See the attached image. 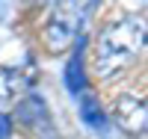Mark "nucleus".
<instances>
[{
  "instance_id": "nucleus-1",
  "label": "nucleus",
  "mask_w": 148,
  "mask_h": 139,
  "mask_svg": "<svg viewBox=\"0 0 148 139\" xmlns=\"http://www.w3.org/2000/svg\"><path fill=\"white\" fill-rule=\"evenodd\" d=\"M148 53V15H130L101 30L95 42V74L113 80Z\"/></svg>"
},
{
  "instance_id": "nucleus-2",
  "label": "nucleus",
  "mask_w": 148,
  "mask_h": 139,
  "mask_svg": "<svg viewBox=\"0 0 148 139\" xmlns=\"http://www.w3.org/2000/svg\"><path fill=\"white\" fill-rule=\"evenodd\" d=\"M86 6L89 0H56L51 18L45 24V47L51 53L65 50L80 33V24L86 18Z\"/></svg>"
},
{
  "instance_id": "nucleus-3",
  "label": "nucleus",
  "mask_w": 148,
  "mask_h": 139,
  "mask_svg": "<svg viewBox=\"0 0 148 139\" xmlns=\"http://www.w3.org/2000/svg\"><path fill=\"white\" fill-rule=\"evenodd\" d=\"M116 118L127 133H148V101H136V98L119 101Z\"/></svg>"
},
{
  "instance_id": "nucleus-4",
  "label": "nucleus",
  "mask_w": 148,
  "mask_h": 139,
  "mask_svg": "<svg viewBox=\"0 0 148 139\" xmlns=\"http://www.w3.org/2000/svg\"><path fill=\"white\" fill-rule=\"evenodd\" d=\"M18 118L27 124V127H39L45 136H51V112H47V107H45V101L39 98V95H27L18 104Z\"/></svg>"
},
{
  "instance_id": "nucleus-5",
  "label": "nucleus",
  "mask_w": 148,
  "mask_h": 139,
  "mask_svg": "<svg viewBox=\"0 0 148 139\" xmlns=\"http://www.w3.org/2000/svg\"><path fill=\"white\" fill-rule=\"evenodd\" d=\"M30 89V77L18 68H0V104H15L27 95Z\"/></svg>"
},
{
  "instance_id": "nucleus-6",
  "label": "nucleus",
  "mask_w": 148,
  "mask_h": 139,
  "mask_svg": "<svg viewBox=\"0 0 148 139\" xmlns=\"http://www.w3.org/2000/svg\"><path fill=\"white\" fill-rule=\"evenodd\" d=\"M83 47H86V39H83V42H77L74 53H71V56H68V62H65V86H68V92H74V95H80V92H83V86H86Z\"/></svg>"
},
{
  "instance_id": "nucleus-7",
  "label": "nucleus",
  "mask_w": 148,
  "mask_h": 139,
  "mask_svg": "<svg viewBox=\"0 0 148 139\" xmlns=\"http://www.w3.org/2000/svg\"><path fill=\"white\" fill-rule=\"evenodd\" d=\"M80 116L92 130H107V112L101 110V104L95 98H83L80 101Z\"/></svg>"
},
{
  "instance_id": "nucleus-8",
  "label": "nucleus",
  "mask_w": 148,
  "mask_h": 139,
  "mask_svg": "<svg viewBox=\"0 0 148 139\" xmlns=\"http://www.w3.org/2000/svg\"><path fill=\"white\" fill-rule=\"evenodd\" d=\"M12 133V118L9 116H0V139H6Z\"/></svg>"
}]
</instances>
